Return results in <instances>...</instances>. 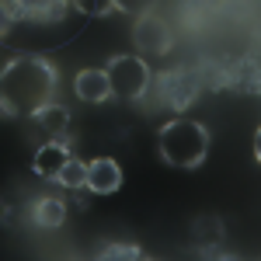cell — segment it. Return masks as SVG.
Listing matches in <instances>:
<instances>
[{
	"label": "cell",
	"mask_w": 261,
	"mask_h": 261,
	"mask_svg": "<svg viewBox=\"0 0 261 261\" xmlns=\"http://www.w3.org/2000/svg\"><path fill=\"white\" fill-rule=\"evenodd\" d=\"M14 24H18V14H14V7H11L7 0H0V39H7Z\"/></svg>",
	"instance_id": "17"
},
{
	"label": "cell",
	"mask_w": 261,
	"mask_h": 261,
	"mask_svg": "<svg viewBox=\"0 0 261 261\" xmlns=\"http://www.w3.org/2000/svg\"><path fill=\"white\" fill-rule=\"evenodd\" d=\"M84 188L94 192V195H112L122 188V167L115 157H94L87 161V178H84Z\"/></svg>",
	"instance_id": "6"
},
{
	"label": "cell",
	"mask_w": 261,
	"mask_h": 261,
	"mask_svg": "<svg viewBox=\"0 0 261 261\" xmlns=\"http://www.w3.org/2000/svg\"><path fill=\"white\" fill-rule=\"evenodd\" d=\"M73 94L87 105H101V101L112 98V84H108V73L105 70H94V66H87V70H77V77H73Z\"/></svg>",
	"instance_id": "8"
},
{
	"label": "cell",
	"mask_w": 261,
	"mask_h": 261,
	"mask_svg": "<svg viewBox=\"0 0 261 261\" xmlns=\"http://www.w3.org/2000/svg\"><path fill=\"white\" fill-rule=\"evenodd\" d=\"M73 157V150H70V143L63 140V136H53V140H45L35 150V157H32V171L39 174V178H56V171H60L63 164Z\"/></svg>",
	"instance_id": "7"
},
{
	"label": "cell",
	"mask_w": 261,
	"mask_h": 261,
	"mask_svg": "<svg viewBox=\"0 0 261 261\" xmlns=\"http://www.w3.org/2000/svg\"><path fill=\"white\" fill-rule=\"evenodd\" d=\"M32 223L39 230H60L66 223V202L56 195H39L32 202Z\"/></svg>",
	"instance_id": "11"
},
{
	"label": "cell",
	"mask_w": 261,
	"mask_h": 261,
	"mask_svg": "<svg viewBox=\"0 0 261 261\" xmlns=\"http://www.w3.org/2000/svg\"><path fill=\"white\" fill-rule=\"evenodd\" d=\"M112 7L119 14H129V18H140V14H150L157 7V0H112Z\"/></svg>",
	"instance_id": "16"
},
{
	"label": "cell",
	"mask_w": 261,
	"mask_h": 261,
	"mask_svg": "<svg viewBox=\"0 0 261 261\" xmlns=\"http://www.w3.org/2000/svg\"><path fill=\"white\" fill-rule=\"evenodd\" d=\"M98 254H101V258H129V261H140L143 258V247H140V244H105Z\"/></svg>",
	"instance_id": "15"
},
{
	"label": "cell",
	"mask_w": 261,
	"mask_h": 261,
	"mask_svg": "<svg viewBox=\"0 0 261 261\" xmlns=\"http://www.w3.org/2000/svg\"><path fill=\"white\" fill-rule=\"evenodd\" d=\"M153 81H157L153 87L161 91V101L167 105V108H174V112H185L202 91V73L185 70V66H178V70H164L161 77H153Z\"/></svg>",
	"instance_id": "4"
},
{
	"label": "cell",
	"mask_w": 261,
	"mask_h": 261,
	"mask_svg": "<svg viewBox=\"0 0 261 261\" xmlns=\"http://www.w3.org/2000/svg\"><path fill=\"white\" fill-rule=\"evenodd\" d=\"M226 87H237L244 94H258V63L251 56L230 63L226 66Z\"/></svg>",
	"instance_id": "12"
},
{
	"label": "cell",
	"mask_w": 261,
	"mask_h": 261,
	"mask_svg": "<svg viewBox=\"0 0 261 261\" xmlns=\"http://www.w3.org/2000/svg\"><path fill=\"white\" fill-rule=\"evenodd\" d=\"M105 73H108V84H112V98L119 101H143L153 87V70L143 56L119 53V56L108 60Z\"/></svg>",
	"instance_id": "3"
},
{
	"label": "cell",
	"mask_w": 261,
	"mask_h": 261,
	"mask_svg": "<svg viewBox=\"0 0 261 261\" xmlns=\"http://www.w3.org/2000/svg\"><path fill=\"white\" fill-rule=\"evenodd\" d=\"M32 122H35V129L39 133H45L49 140L53 136H63L66 129H70V108L63 105V101H45L39 112H32Z\"/></svg>",
	"instance_id": "10"
},
{
	"label": "cell",
	"mask_w": 261,
	"mask_h": 261,
	"mask_svg": "<svg viewBox=\"0 0 261 261\" xmlns=\"http://www.w3.org/2000/svg\"><path fill=\"white\" fill-rule=\"evenodd\" d=\"M14 14L24 21H63L70 11V0H7Z\"/></svg>",
	"instance_id": "9"
},
{
	"label": "cell",
	"mask_w": 261,
	"mask_h": 261,
	"mask_svg": "<svg viewBox=\"0 0 261 261\" xmlns=\"http://www.w3.org/2000/svg\"><path fill=\"white\" fill-rule=\"evenodd\" d=\"M60 70L45 56H11L0 66V115L32 119L45 101L56 98Z\"/></svg>",
	"instance_id": "1"
},
{
	"label": "cell",
	"mask_w": 261,
	"mask_h": 261,
	"mask_svg": "<svg viewBox=\"0 0 261 261\" xmlns=\"http://www.w3.org/2000/svg\"><path fill=\"white\" fill-rule=\"evenodd\" d=\"M209 129L195 119H171L167 125H161L157 133V150L167 161V167H178V171H195L205 157H209Z\"/></svg>",
	"instance_id": "2"
},
{
	"label": "cell",
	"mask_w": 261,
	"mask_h": 261,
	"mask_svg": "<svg viewBox=\"0 0 261 261\" xmlns=\"http://www.w3.org/2000/svg\"><path fill=\"white\" fill-rule=\"evenodd\" d=\"M70 7L81 11V14H87V18H105V14L115 11L112 0H70Z\"/></svg>",
	"instance_id": "14"
},
{
	"label": "cell",
	"mask_w": 261,
	"mask_h": 261,
	"mask_svg": "<svg viewBox=\"0 0 261 261\" xmlns=\"http://www.w3.org/2000/svg\"><path fill=\"white\" fill-rule=\"evenodd\" d=\"M133 42H136V49L146 53V56H164L174 45V32H171L167 18L150 11V14L133 18Z\"/></svg>",
	"instance_id": "5"
},
{
	"label": "cell",
	"mask_w": 261,
	"mask_h": 261,
	"mask_svg": "<svg viewBox=\"0 0 261 261\" xmlns=\"http://www.w3.org/2000/svg\"><path fill=\"white\" fill-rule=\"evenodd\" d=\"M84 178H87V164L77 161V157H70V161L56 171V178H53V181H56L60 188H70V192H73V188H84Z\"/></svg>",
	"instance_id": "13"
}]
</instances>
